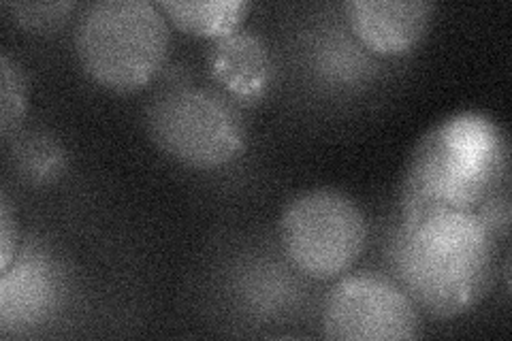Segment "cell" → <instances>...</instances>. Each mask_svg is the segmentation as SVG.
Returning <instances> with one entry per match:
<instances>
[{
    "label": "cell",
    "mask_w": 512,
    "mask_h": 341,
    "mask_svg": "<svg viewBox=\"0 0 512 341\" xmlns=\"http://www.w3.org/2000/svg\"><path fill=\"white\" fill-rule=\"evenodd\" d=\"M498 226L474 211H434L404 220L393 265L397 284L419 310L455 318L487 297L493 284Z\"/></svg>",
    "instance_id": "obj_1"
},
{
    "label": "cell",
    "mask_w": 512,
    "mask_h": 341,
    "mask_svg": "<svg viewBox=\"0 0 512 341\" xmlns=\"http://www.w3.org/2000/svg\"><path fill=\"white\" fill-rule=\"evenodd\" d=\"M508 173L510 148L498 122L476 111L448 116L410 154L402 220L434 211H474L489 218V207L508 188Z\"/></svg>",
    "instance_id": "obj_2"
},
{
    "label": "cell",
    "mask_w": 512,
    "mask_h": 341,
    "mask_svg": "<svg viewBox=\"0 0 512 341\" xmlns=\"http://www.w3.org/2000/svg\"><path fill=\"white\" fill-rule=\"evenodd\" d=\"M165 13L150 0H99L75 26V52L84 71L107 90H141L169 52Z\"/></svg>",
    "instance_id": "obj_3"
},
{
    "label": "cell",
    "mask_w": 512,
    "mask_h": 341,
    "mask_svg": "<svg viewBox=\"0 0 512 341\" xmlns=\"http://www.w3.org/2000/svg\"><path fill=\"white\" fill-rule=\"evenodd\" d=\"M280 241L288 261L303 275L333 280L361 258L367 222L346 194L329 188L310 190L284 207Z\"/></svg>",
    "instance_id": "obj_4"
},
{
    "label": "cell",
    "mask_w": 512,
    "mask_h": 341,
    "mask_svg": "<svg viewBox=\"0 0 512 341\" xmlns=\"http://www.w3.org/2000/svg\"><path fill=\"white\" fill-rule=\"evenodd\" d=\"M148 131L167 156L186 167L216 169L244 150L246 126L220 94L203 88L169 92L148 109Z\"/></svg>",
    "instance_id": "obj_5"
},
{
    "label": "cell",
    "mask_w": 512,
    "mask_h": 341,
    "mask_svg": "<svg viewBox=\"0 0 512 341\" xmlns=\"http://www.w3.org/2000/svg\"><path fill=\"white\" fill-rule=\"evenodd\" d=\"M323 333L338 341H406L419 337L421 316L397 282L357 273L333 286L323 312Z\"/></svg>",
    "instance_id": "obj_6"
},
{
    "label": "cell",
    "mask_w": 512,
    "mask_h": 341,
    "mask_svg": "<svg viewBox=\"0 0 512 341\" xmlns=\"http://www.w3.org/2000/svg\"><path fill=\"white\" fill-rule=\"evenodd\" d=\"M434 11L427 0H352L346 7L355 37L378 56L412 52L429 32Z\"/></svg>",
    "instance_id": "obj_7"
},
{
    "label": "cell",
    "mask_w": 512,
    "mask_h": 341,
    "mask_svg": "<svg viewBox=\"0 0 512 341\" xmlns=\"http://www.w3.org/2000/svg\"><path fill=\"white\" fill-rule=\"evenodd\" d=\"M212 73L237 96H256L269 79V56L252 32L237 30L218 41L212 54Z\"/></svg>",
    "instance_id": "obj_8"
},
{
    "label": "cell",
    "mask_w": 512,
    "mask_h": 341,
    "mask_svg": "<svg viewBox=\"0 0 512 341\" xmlns=\"http://www.w3.org/2000/svg\"><path fill=\"white\" fill-rule=\"evenodd\" d=\"M158 9L188 35L224 39L244 24L250 5L246 0H160Z\"/></svg>",
    "instance_id": "obj_9"
},
{
    "label": "cell",
    "mask_w": 512,
    "mask_h": 341,
    "mask_svg": "<svg viewBox=\"0 0 512 341\" xmlns=\"http://www.w3.org/2000/svg\"><path fill=\"white\" fill-rule=\"evenodd\" d=\"M0 77H3V86H0V133L7 139L13 128H18L24 111H26V79L22 67L7 52L0 54Z\"/></svg>",
    "instance_id": "obj_10"
},
{
    "label": "cell",
    "mask_w": 512,
    "mask_h": 341,
    "mask_svg": "<svg viewBox=\"0 0 512 341\" xmlns=\"http://www.w3.org/2000/svg\"><path fill=\"white\" fill-rule=\"evenodd\" d=\"M7 9L15 11V20L24 26H30L35 30L41 28H54L56 20L67 18V11L73 9V5L60 3V5H7Z\"/></svg>",
    "instance_id": "obj_11"
},
{
    "label": "cell",
    "mask_w": 512,
    "mask_h": 341,
    "mask_svg": "<svg viewBox=\"0 0 512 341\" xmlns=\"http://www.w3.org/2000/svg\"><path fill=\"white\" fill-rule=\"evenodd\" d=\"M15 243H18V229H15L7 192H3V199H0V269L3 273H7L13 263Z\"/></svg>",
    "instance_id": "obj_12"
}]
</instances>
